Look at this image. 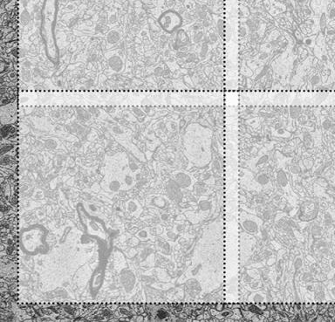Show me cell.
<instances>
[{
  "label": "cell",
  "mask_w": 335,
  "mask_h": 322,
  "mask_svg": "<svg viewBox=\"0 0 335 322\" xmlns=\"http://www.w3.org/2000/svg\"><path fill=\"white\" fill-rule=\"evenodd\" d=\"M266 46L293 91L335 93V0H256Z\"/></svg>",
  "instance_id": "cell-1"
},
{
  "label": "cell",
  "mask_w": 335,
  "mask_h": 322,
  "mask_svg": "<svg viewBox=\"0 0 335 322\" xmlns=\"http://www.w3.org/2000/svg\"><path fill=\"white\" fill-rule=\"evenodd\" d=\"M243 226L248 232L250 233L256 232L258 231V224L254 221H251V220H245L243 223Z\"/></svg>",
  "instance_id": "cell-2"
},
{
  "label": "cell",
  "mask_w": 335,
  "mask_h": 322,
  "mask_svg": "<svg viewBox=\"0 0 335 322\" xmlns=\"http://www.w3.org/2000/svg\"><path fill=\"white\" fill-rule=\"evenodd\" d=\"M277 179H278V182H279L281 186H285V185L287 184V182H288L287 177H286L285 173H284L283 170H280V171L279 172L278 177H277Z\"/></svg>",
  "instance_id": "cell-3"
},
{
  "label": "cell",
  "mask_w": 335,
  "mask_h": 322,
  "mask_svg": "<svg viewBox=\"0 0 335 322\" xmlns=\"http://www.w3.org/2000/svg\"><path fill=\"white\" fill-rule=\"evenodd\" d=\"M257 181H258L260 184H267L268 182H269V179H268V177H267L265 175H259V176L257 177Z\"/></svg>",
  "instance_id": "cell-4"
}]
</instances>
